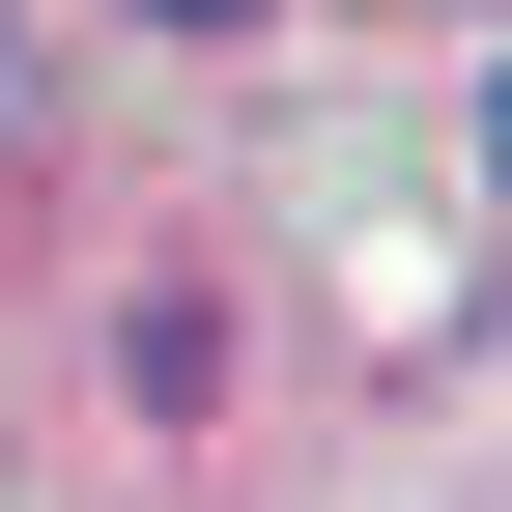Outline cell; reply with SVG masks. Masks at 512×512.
<instances>
[{"instance_id":"cell-2","label":"cell","mask_w":512,"mask_h":512,"mask_svg":"<svg viewBox=\"0 0 512 512\" xmlns=\"http://www.w3.org/2000/svg\"><path fill=\"white\" fill-rule=\"evenodd\" d=\"M143 29H256V0H143Z\"/></svg>"},{"instance_id":"cell-1","label":"cell","mask_w":512,"mask_h":512,"mask_svg":"<svg viewBox=\"0 0 512 512\" xmlns=\"http://www.w3.org/2000/svg\"><path fill=\"white\" fill-rule=\"evenodd\" d=\"M0 143H29V29H0Z\"/></svg>"}]
</instances>
